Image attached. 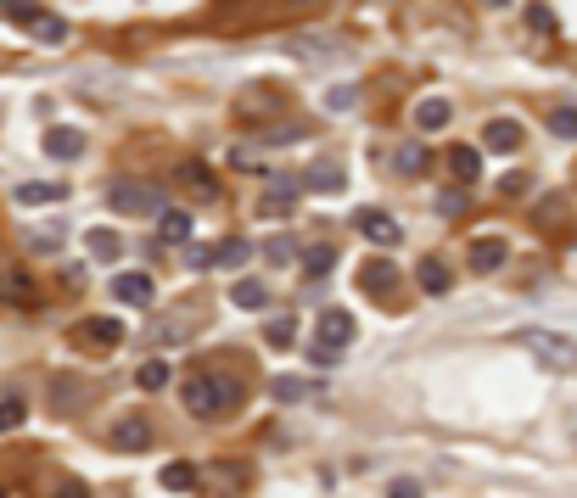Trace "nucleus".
Here are the masks:
<instances>
[{
  "label": "nucleus",
  "instance_id": "1",
  "mask_svg": "<svg viewBox=\"0 0 577 498\" xmlns=\"http://www.w3.org/2000/svg\"><path fill=\"white\" fill-rule=\"evenodd\" d=\"M236 404H241V381H236V376L202 370V376H191V381H185V409L197 415V420H224Z\"/></svg>",
  "mask_w": 577,
  "mask_h": 498
},
{
  "label": "nucleus",
  "instance_id": "2",
  "mask_svg": "<svg viewBox=\"0 0 577 498\" xmlns=\"http://www.w3.org/2000/svg\"><path fill=\"white\" fill-rule=\"evenodd\" d=\"M516 347H527L538 364H550V370H577V342H572V337H561V330L522 325V330H516Z\"/></svg>",
  "mask_w": 577,
  "mask_h": 498
},
{
  "label": "nucleus",
  "instance_id": "3",
  "mask_svg": "<svg viewBox=\"0 0 577 498\" xmlns=\"http://www.w3.org/2000/svg\"><path fill=\"white\" fill-rule=\"evenodd\" d=\"M107 202H112V213H163V190L152 180H112Z\"/></svg>",
  "mask_w": 577,
  "mask_h": 498
},
{
  "label": "nucleus",
  "instance_id": "4",
  "mask_svg": "<svg viewBox=\"0 0 577 498\" xmlns=\"http://www.w3.org/2000/svg\"><path fill=\"white\" fill-rule=\"evenodd\" d=\"M354 337H359V325H354V314H347V308H326V314H319V347L342 353Z\"/></svg>",
  "mask_w": 577,
  "mask_h": 498
},
{
  "label": "nucleus",
  "instance_id": "5",
  "mask_svg": "<svg viewBox=\"0 0 577 498\" xmlns=\"http://www.w3.org/2000/svg\"><path fill=\"white\" fill-rule=\"evenodd\" d=\"M504 258H510V241H504V236H476V241H471V269H476V275L504 269Z\"/></svg>",
  "mask_w": 577,
  "mask_h": 498
},
{
  "label": "nucleus",
  "instance_id": "6",
  "mask_svg": "<svg viewBox=\"0 0 577 498\" xmlns=\"http://www.w3.org/2000/svg\"><path fill=\"white\" fill-rule=\"evenodd\" d=\"M79 342H90V347H123V319H79V330H73Z\"/></svg>",
  "mask_w": 577,
  "mask_h": 498
},
{
  "label": "nucleus",
  "instance_id": "7",
  "mask_svg": "<svg viewBox=\"0 0 577 498\" xmlns=\"http://www.w3.org/2000/svg\"><path fill=\"white\" fill-rule=\"evenodd\" d=\"M112 448H123V454H146V448H152V425H146L141 415H123V420L112 425Z\"/></svg>",
  "mask_w": 577,
  "mask_h": 498
},
{
  "label": "nucleus",
  "instance_id": "8",
  "mask_svg": "<svg viewBox=\"0 0 577 498\" xmlns=\"http://www.w3.org/2000/svg\"><path fill=\"white\" fill-rule=\"evenodd\" d=\"M12 196H17V208H51V202H62L68 190H62L56 180H23Z\"/></svg>",
  "mask_w": 577,
  "mask_h": 498
},
{
  "label": "nucleus",
  "instance_id": "9",
  "mask_svg": "<svg viewBox=\"0 0 577 498\" xmlns=\"http://www.w3.org/2000/svg\"><path fill=\"white\" fill-rule=\"evenodd\" d=\"M45 151L56 162H73V157H84V135H79V129H68V123H56V129H45Z\"/></svg>",
  "mask_w": 577,
  "mask_h": 498
},
{
  "label": "nucleus",
  "instance_id": "10",
  "mask_svg": "<svg viewBox=\"0 0 577 498\" xmlns=\"http://www.w3.org/2000/svg\"><path fill=\"white\" fill-rule=\"evenodd\" d=\"M359 229L376 241V247H398L404 241V229H398V219H387V213H376V208H365L359 213Z\"/></svg>",
  "mask_w": 577,
  "mask_h": 498
},
{
  "label": "nucleus",
  "instance_id": "11",
  "mask_svg": "<svg viewBox=\"0 0 577 498\" xmlns=\"http://www.w3.org/2000/svg\"><path fill=\"white\" fill-rule=\"evenodd\" d=\"M359 286H365V291H376V297H393V286H398V269H393L387 258H370L365 269H359Z\"/></svg>",
  "mask_w": 577,
  "mask_h": 498
},
{
  "label": "nucleus",
  "instance_id": "12",
  "mask_svg": "<svg viewBox=\"0 0 577 498\" xmlns=\"http://www.w3.org/2000/svg\"><path fill=\"white\" fill-rule=\"evenodd\" d=\"M483 146H488V151H516V146H522V123H516V118H494V123L483 129Z\"/></svg>",
  "mask_w": 577,
  "mask_h": 498
},
{
  "label": "nucleus",
  "instance_id": "13",
  "mask_svg": "<svg viewBox=\"0 0 577 498\" xmlns=\"http://www.w3.org/2000/svg\"><path fill=\"white\" fill-rule=\"evenodd\" d=\"M23 28H34V40H40V45H62V40H68V23H62L56 12H40V6L28 12Z\"/></svg>",
  "mask_w": 577,
  "mask_h": 498
},
{
  "label": "nucleus",
  "instance_id": "14",
  "mask_svg": "<svg viewBox=\"0 0 577 498\" xmlns=\"http://www.w3.org/2000/svg\"><path fill=\"white\" fill-rule=\"evenodd\" d=\"M112 297H118V303H152V280L146 275H135V269H123V275H112Z\"/></svg>",
  "mask_w": 577,
  "mask_h": 498
},
{
  "label": "nucleus",
  "instance_id": "15",
  "mask_svg": "<svg viewBox=\"0 0 577 498\" xmlns=\"http://www.w3.org/2000/svg\"><path fill=\"white\" fill-rule=\"evenodd\" d=\"M157 241H169V247H185V241H191V213H174V208H163V213H157Z\"/></svg>",
  "mask_w": 577,
  "mask_h": 498
},
{
  "label": "nucleus",
  "instance_id": "16",
  "mask_svg": "<svg viewBox=\"0 0 577 498\" xmlns=\"http://www.w3.org/2000/svg\"><path fill=\"white\" fill-rule=\"evenodd\" d=\"M448 118H455V107H448L443 95H426V102H415V129H426V135H432V129H443Z\"/></svg>",
  "mask_w": 577,
  "mask_h": 498
},
{
  "label": "nucleus",
  "instance_id": "17",
  "mask_svg": "<svg viewBox=\"0 0 577 498\" xmlns=\"http://www.w3.org/2000/svg\"><path fill=\"white\" fill-rule=\"evenodd\" d=\"M448 174L471 185L476 174H483V151H476V146H448Z\"/></svg>",
  "mask_w": 577,
  "mask_h": 498
},
{
  "label": "nucleus",
  "instance_id": "18",
  "mask_svg": "<svg viewBox=\"0 0 577 498\" xmlns=\"http://www.w3.org/2000/svg\"><path fill=\"white\" fill-rule=\"evenodd\" d=\"M62 241H68V224H62V219H51V224H34V229H28V252H56Z\"/></svg>",
  "mask_w": 577,
  "mask_h": 498
},
{
  "label": "nucleus",
  "instance_id": "19",
  "mask_svg": "<svg viewBox=\"0 0 577 498\" xmlns=\"http://www.w3.org/2000/svg\"><path fill=\"white\" fill-rule=\"evenodd\" d=\"M135 381H141V392H163V386L174 381V364H169V358H146L141 370H135Z\"/></svg>",
  "mask_w": 577,
  "mask_h": 498
},
{
  "label": "nucleus",
  "instance_id": "20",
  "mask_svg": "<svg viewBox=\"0 0 577 498\" xmlns=\"http://www.w3.org/2000/svg\"><path fill=\"white\" fill-rule=\"evenodd\" d=\"M415 280H421L426 291H437V297H443L448 286H455V269H448V263H443V258H426V263H421V269H415Z\"/></svg>",
  "mask_w": 577,
  "mask_h": 498
},
{
  "label": "nucleus",
  "instance_id": "21",
  "mask_svg": "<svg viewBox=\"0 0 577 498\" xmlns=\"http://www.w3.org/2000/svg\"><path fill=\"white\" fill-rule=\"evenodd\" d=\"M298 185H308V190H342V185H347V174L337 169V162H314V169H308Z\"/></svg>",
  "mask_w": 577,
  "mask_h": 498
},
{
  "label": "nucleus",
  "instance_id": "22",
  "mask_svg": "<svg viewBox=\"0 0 577 498\" xmlns=\"http://www.w3.org/2000/svg\"><path fill=\"white\" fill-rule=\"evenodd\" d=\"M180 185H185V190H197V196H208V202L219 196V185H213V174L202 169V162H180Z\"/></svg>",
  "mask_w": 577,
  "mask_h": 498
},
{
  "label": "nucleus",
  "instance_id": "23",
  "mask_svg": "<svg viewBox=\"0 0 577 498\" xmlns=\"http://www.w3.org/2000/svg\"><path fill=\"white\" fill-rule=\"evenodd\" d=\"M230 303L252 314V308H264V303H269V286H264V280H236V291H230Z\"/></svg>",
  "mask_w": 577,
  "mask_h": 498
},
{
  "label": "nucleus",
  "instance_id": "24",
  "mask_svg": "<svg viewBox=\"0 0 577 498\" xmlns=\"http://www.w3.org/2000/svg\"><path fill=\"white\" fill-rule=\"evenodd\" d=\"M163 487L169 493H191V487H197V464H185V459L163 464Z\"/></svg>",
  "mask_w": 577,
  "mask_h": 498
},
{
  "label": "nucleus",
  "instance_id": "25",
  "mask_svg": "<svg viewBox=\"0 0 577 498\" xmlns=\"http://www.w3.org/2000/svg\"><path fill=\"white\" fill-rule=\"evenodd\" d=\"M247 258H252V247H247L241 236H230V241H219V247H213V263H224V269H241Z\"/></svg>",
  "mask_w": 577,
  "mask_h": 498
},
{
  "label": "nucleus",
  "instance_id": "26",
  "mask_svg": "<svg viewBox=\"0 0 577 498\" xmlns=\"http://www.w3.org/2000/svg\"><path fill=\"white\" fill-rule=\"evenodd\" d=\"M432 169V157L421 151V146H398V174L404 180H415V174H426Z\"/></svg>",
  "mask_w": 577,
  "mask_h": 498
},
{
  "label": "nucleus",
  "instance_id": "27",
  "mask_svg": "<svg viewBox=\"0 0 577 498\" xmlns=\"http://www.w3.org/2000/svg\"><path fill=\"white\" fill-rule=\"evenodd\" d=\"M84 247H90L95 258H118V252H123V241H118V229H90V236H84Z\"/></svg>",
  "mask_w": 577,
  "mask_h": 498
},
{
  "label": "nucleus",
  "instance_id": "28",
  "mask_svg": "<svg viewBox=\"0 0 577 498\" xmlns=\"http://www.w3.org/2000/svg\"><path fill=\"white\" fill-rule=\"evenodd\" d=\"M264 342H269V347H292V342H298V319H269Z\"/></svg>",
  "mask_w": 577,
  "mask_h": 498
},
{
  "label": "nucleus",
  "instance_id": "29",
  "mask_svg": "<svg viewBox=\"0 0 577 498\" xmlns=\"http://www.w3.org/2000/svg\"><path fill=\"white\" fill-rule=\"evenodd\" d=\"M275 397H280V404H303V397H308V381H298V376H275Z\"/></svg>",
  "mask_w": 577,
  "mask_h": 498
},
{
  "label": "nucleus",
  "instance_id": "30",
  "mask_svg": "<svg viewBox=\"0 0 577 498\" xmlns=\"http://www.w3.org/2000/svg\"><path fill=\"white\" fill-rule=\"evenodd\" d=\"M550 129H555L561 141H577V107H555L550 112Z\"/></svg>",
  "mask_w": 577,
  "mask_h": 498
},
{
  "label": "nucleus",
  "instance_id": "31",
  "mask_svg": "<svg viewBox=\"0 0 577 498\" xmlns=\"http://www.w3.org/2000/svg\"><path fill=\"white\" fill-rule=\"evenodd\" d=\"M303 135H308L303 123H286V129H264L259 141H264V146H292V141H303Z\"/></svg>",
  "mask_w": 577,
  "mask_h": 498
},
{
  "label": "nucleus",
  "instance_id": "32",
  "mask_svg": "<svg viewBox=\"0 0 577 498\" xmlns=\"http://www.w3.org/2000/svg\"><path fill=\"white\" fill-rule=\"evenodd\" d=\"M23 415H28V404H23V397H6V404H0V431L23 425Z\"/></svg>",
  "mask_w": 577,
  "mask_h": 498
},
{
  "label": "nucleus",
  "instance_id": "33",
  "mask_svg": "<svg viewBox=\"0 0 577 498\" xmlns=\"http://www.w3.org/2000/svg\"><path fill=\"white\" fill-rule=\"evenodd\" d=\"M354 102H359V90H354V84H337V90H326V107H331V112L354 107Z\"/></svg>",
  "mask_w": 577,
  "mask_h": 498
},
{
  "label": "nucleus",
  "instance_id": "34",
  "mask_svg": "<svg viewBox=\"0 0 577 498\" xmlns=\"http://www.w3.org/2000/svg\"><path fill=\"white\" fill-rule=\"evenodd\" d=\"M331 263H337V252H331V247H314V252H308V263H303V269H308V275H326Z\"/></svg>",
  "mask_w": 577,
  "mask_h": 498
},
{
  "label": "nucleus",
  "instance_id": "35",
  "mask_svg": "<svg viewBox=\"0 0 577 498\" xmlns=\"http://www.w3.org/2000/svg\"><path fill=\"white\" fill-rule=\"evenodd\" d=\"M527 23L538 28V34H555V12L550 6H527Z\"/></svg>",
  "mask_w": 577,
  "mask_h": 498
},
{
  "label": "nucleus",
  "instance_id": "36",
  "mask_svg": "<svg viewBox=\"0 0 577 498\" xmlns=\"http://www.w3.org/2000/svg\"><path fill=\"white\" fill-rule=\"evenodd\" d=\"M437 208L455 219V213H465V190H437Z\"/></svg>",
  "mask_w": 577,
  "mask_h": 498
},
{
  "label": "nucleus",
  "instance_id": "37",
  "mask_svg": "<svg viewBox=\"0 0 577 498\" xmlns=\"http://www.w3.org/2000/svg\"><path fill=\"white\" fill-rule=\"evenodd\" d=\"M292 51H303V56H331L337 40H292Z\"/></svg>",
  "mask_w": 577,
  "mask_h": 498
},
{
  "label": "nucleus",
  "instance_id": "38",
  "mask_svg": "<svg viewBox=\"0 0 577 498\" xmlns=\"http://www.w3.org/2000/svg\"><path fill=\"white\" fill-rule=\"evenodd\" d=\"M387 498H426V493H421V482L404 476V482H387Z\"/></svg>",
  "mask_w": 577,
  "mask_h": 498
},
{
  "label": "nucleus",
  "instance_id": "39",
  "mask_svg": "<svg viewBox=\"0 0 577 498\" xmlns=\"http://www.w3.org/2000/svg\"><path fill=\"white\" fill-rule=\"evenodd\" d=\"M269 258H275V263H292V258H298V247L286 241V236H275V241H269Z\"/></svg>",
  "mask_w": 577,
  "mask_h": 498
},
{
  "label": "nucleus",
  "instance_id": "40",
  "mask_svg": "<svg viewBox=\"0 0 577 498\" xmlns=\"http://www.w3.org/2000/svg\"><path fill=\"white\" fill-rule=\"evenodd\" d=\"M308 358H314V364H319V370H331V364H337V358H342V353H331V347H319V342H314V347H308Z\"/></svg>",
  "mask_w": 577,
  "mask_h": 498
},
{
  "label": "nucleus",
  "instance_id": "41",
  "mask_svg": "<svg viewBox=\"0 0 577 498\" xmlns=\"http://www.w3.org/2000/svg\"><path fill=\"white\" fill-rule=\"evenodd\" d=\"M56 498H90V487L73 476V482H62V487H56Z\"/></svg>",
  "mask_w": 577,
  "mask_h": 498
},
{
  "label": "nucleus",
  "instance_id": "42",
  "mask_svg": "<svg viewBox=\"0 0 577 498\" xmlns=\"http://www.w3.org/2000/svg\"><path fill=\"white\" fill-rule=\"evenodd\" d=\"M185 263H191V269H208V263H213V247H191Z\"/></svg>",
  "mask_w": 577,
  "mask_h": 498
},
{
  "label": "nucleus",
  "instance_id": "43",
  "mask_svg": "<svg viewBox=\"0 0 577 498\" xmlns=\"http://www.w3.org/2000/svg\"><path fill=\"white\" fill-rule=\"evenodd\" d=\"M522 190H533V180H527V174H510V180H504V196H522Z\"/></svg>",
  "mask_w": 577,
  "mask_h": 498
},
{
  "label": "nucleus",
  "instance_id": "44",
  "mask_svg": "<svg viewBox=\"0 0 577 498\" xmlns=\"http://www.w3.org/2000/svg\"><path fill=\"white\" fill-rule=\"evenodd\" d=\"M566 437H572V448H577V404L566 409Z\"/></svg>",
  "mask_w": 577,
  "mask_h": 498
},
{
  "label": "nucleus",
  "instance_id": "45",
  "mask_svg": "<svg viewBox=\"0 0 577 498\" xmlns=\"http://www.w3.org/2000/svg\"><path fill=\"white\" fill-rule=\"evenodd\" d=\"M0 498H6V493H0Z\"/></svg>",
  "mask_w": 577,
  "mask_h": 498
}]
</instances>
